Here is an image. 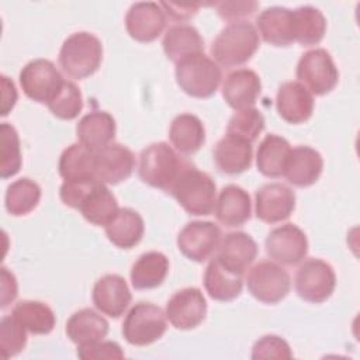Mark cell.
<instances>
[{"instance_id":"obj_5","label":"cell","mask_w":360,"mask_h":360,"mask_svg":"<svg viewBox=\"0 0 360 360\" xmlns=\"http://www.w3.org/2000/svg\"><path fill=\"white\" fill-rule=\"evenodd\" d=\"M174 76L179 87L195 98L214 96L222 80L219 65L204 52L191 55L176 63Z\"/></svg>"},{"instance_id":"obj_32","label":"cell","mask_w":360,"mask_h":360,"mask_svg":"<svg viewBox=\"0 0 360 360\" xmlns=\"http://www.w3.org/2000/svg\"><path fill=\"white\" fill-rule=\"evenodd\" d=\"M290 150L291 146L285 138L276 134L266 135L256 152L257 170L266 177H281Z\"/></svg>"},{"instance_id":"obj_2","label":"cell","mask_w":360,"mask_h":360,"mask_svg":"<svg viewBox=\"0 0 360 360\" xmlns=\"http://www.w3.org/2000/svg\"><path fill=\"white\" fill-rule=\"evenodd\" d=\"M179 205L190 215L212 214L217 202V186L210 174L191 163L179 174L169 190Z\"/></svg>"},{"instance_id":"obj_15","label":"cell","mask_w":360,"mask_h":360,"mask_svg":"<svg viewBox=\"0 0 360 360\" xmlns=\"http://www.w3.org/2000/svg\"><path fill=\"white\" fill-rule=\"evenodd\" d=\"M166 27V15L159 3H134L125 14V28L129 37L138 42L155 41Z\"/></svg>"},{"instance_id":"obj_29","label":"cell","mask_w":360,"mask_h":360,"mask_svg":"<svg viewBox=\"0 0 360 360\" xmlns=\"http://www.w3.org/2000/svg\"><path fill=\"white\" fill-rule=\"evenodd\" d=\"M107 319L91 308H83L70 315L66 322V335L75 345L103 340L108 333Z\"/></svg>"},{"instance_id":"obj_16","label":"cell","mask_w":360,"mask_h":360,"mask_svg":"<svg viewBox=\"0 0 360 360\" xmlns=\"http://www.w3.org/2000/svg\"><path fill=\"white\" fill-rule=\"evenodd\" d=\"M91 298L101 314L110 318H120L128 309L132 295L122 276L105 274L96 281Z\"/></svg>"},{"instance_id":"obj_18","label":"cell","mask_w":360,"mask_h":360,"mask_svg":"<svg viewBox=\"0 0 360 360\" xmlns=\"http://www.w3.org/2000/svg\"><path fill=\"white\" fill-rule=\"evenodd\" d=\"M278 115L288 124H302L314 112V96L300 82H284L276 94Z\"/></svg>"},{"instance_id":"obj_20","label":"cell","mask_w":360,"mask_h":360,"mask_svg":"<svg viewBox=\"0 0 360 360\" xmlns=\"http://www.w3.org/2000/svg\"><path fill=\"white\" fill-rule=\"evenodd\" d=\"M322 169V155L311 146L298 145L290 150L283 176L295 187H309L318 181Z\"/></svg>"},{"instance_id":"obj_45","label":"cell","mask_w":360,"mask_h":360,"mask_svg":"<svg viewBox=\"0 0 360 360\" xmlns=\"http://www.w3.org/2000/svg\"><path fill=\"white\" fill-rule=\"evenodd\" d=\"M124 350L117 342L97 340L77 346V357L82 360H104L124 359Z\"/></svg>"},{"instance_id":"obj_21","label":"cell","mask_w":360,"mask_h":360,"mask_svg":"<svg viewBox=\"0 0 360 360\" xmlns=\"http://www.w3.org/2000/svg\"><path fill=\"white\" fill-rule=\"evenodd\" d=\"M115 132L117 125L114 117L103 110H93L84 114L76 125L79 143L94 153L112 143Z\"/></svg>"},{"instance_id":"obj_38","label":"cell","mask_w":360,"mask_h":360,"mask_svg":"<svg viewBox=\"0 0 360 360\" xmlns=\"http://www.w3.org/2000/svg\"><path fill=\"white\" fill-rule=\"evenodd\" d=\"M0 136V177L8 179L17 174L22 165L20 138L17 129L8 122H1Z\"/></svg>"},{"instance_id":"obj_48","label":"cell","mask_w":360,"mask_h":360,"mask_svg":"<svg viewBox=\"0 0 360 360\" xmlns=\"http://www.w3.org/2000/svg\"><path fill=\"white\" fill-rule=\"evenodd\" d=\"M1 87H3V103H1V115L6 117L13 107L15 105L17 101V90L15 86L13 83V80H10L6 75H1Z\"/></svg>"},{"instance_id":"obj_14","label":"cell","mask_w":360,"mask_h":360,"mask_svg":"<svg viewBox=\"0 0 360 360\" xmlns=\"http://www.w3.org/2000/svg\"><path fill=\"white\" fill-rule=\"evenodd\" d=\"M295 193L283 183H267L255 195L256 217L266 224H277L290 218L295 210Z\"/></svg>"},{"instance_id":"obj_3","label":"cell","mask_w":360,"mask_h":360,"mask_svg":"<svg viewBox=\"0 0 360 360\" xmlns=\"http://www.w3.org/2000/svg\"><path fill=\"white\" fill-rule=\"evenodd\" d=\"M190 165L167 142H153L139 155L138 174L155 188L169 193L179 174Z\"/></svg>"},{"instance_id":"obj_11","label":"cell","mask_w":360,"mask_h":360,"mask_svg":"<svg viewBox=\"0 0 360 360\" xmlns=\"http://www.w3.org/2000/svg\"><path fill=\"white\" fill-rule=\"evenodd\" d=\"M221 228L211 221L187 222L177 235V248L187 259L202 263L218 250Z\"/></svg>"},{"instance_id":"obj_40","label":"cell","mask_w":360,"mask_h":360,"mask_svg":"<svg viewBox=\"0 0 360 360\" xmlns=\"http://www.w3.org/2000/svg\"><path fill=\"white\" fill-rule=\"evenodd\" d=\"M264 129V117L260 110L255 107L238 110L228 122L226 134L240 136L249 142L257 139L259 134Z\"/></svg>"},{"instance_id":"obj_28","label":"cell","mask_w":360,"mask_h":360,"mask_svg":"<svg viewBox=\"0 0 360 360\" xmlns=\"http://www.w3.org/2000/svg\"><path fill=\"white\" fill-rule=\"evenodd\" d=\"M162 46L167 59L177 63L191 55L202 53L204 39L194 25L179 24L165 32Z\"/></svg>"},{"instance_id":"obj_12","label":"cell","mask_w":360,"mask_h":360,"mask_svg":"<svg viewBox=\"0 0 360 360\" xmlns=\"http://www.w3.org/2000/svg\"><path fill=\"white\" fill-rule=\"evenodd\" d=\"M264 248L273 262L283 266H295L308 253V239L295 224H284L269 232Z\"/></svg>"},{"instance_id":"obj_1","label":"cell","mask_w":360,"mask_h":360,"mask_svg":"<svg viewBox=\"0 0 360 360\" xmlns=\"http://www.w3.org/2000/svg\"><path fill=\"white\" fill-rule=\"evenodd\" d=\"M259 44V34L252 22H231L212 41L211 56L219 66H240L252 59Z\"/></svg>"},{"instance_id":"obj_44","label":"cell","mask_w":360,"mask_h":360,"mask_svg":"<svg viewBox=\"0 0 360 360\" xmlns=\"http://www.w3.org/2000/svg\"><path fill=\"white\" fill-rule=\"evenodd\" d=\"M218 13V15L231 22L243 21V18L250 17L259 7L257 1L253 0H233V1H214L210 3Z\"/></svg>"},{"instance_id":"obj_31","label":"cell","mask_w":360,"mask_h":360,"mask_svg":"<svg viewBox=\"0 0 360 360\" xmlns=\"http://www.w3.org/2000/svg\"><path fill=\"white\" fill-rule=\"evenodd\" d=\"M204 287L207 294L215 301H232L238 298L243 288L242 276L228 271L217 257L211 259L204 271Z\"/></svg>"},{"instance_id":"obj_17","label":"cell","mask_w":360,"mask_h":360,"mask_svg":"<svg viewBox=\"0 0 360 360\" xmlns=\"http://www.w3.org/2000/svg\"><path fill=\"white\" fill-rule=\"evenodd\" d=\"M135 169V155L121 143H110L96 152V177L104 184H118L127 180Z\"/></svg>"},{"instance_id":"obj_39","label":"cell","mask_w":360,"mask_h":360,"mask_svg":"<svg viewBox=\"0 0 360 360\" xmlns=\"http://www.w3.org/2000/svg\"><path fill=\"white\" fill-rule=\"evenodd\" d=\"M46 107L59 120H75L83 110L82 91L72 80L65 79L63 84Z\"/></svg>"},{"instance_id":"obj_30","label":"cell","mask_w":360,"mask_h":360,"mask_svg":"<svg viewBox=\"0 0 360 360\" xmlns=\"http://www.w3.org/2000/svg\"><path fill=\"white\" fill-rule=\"evenodd\" d=\"M169 273V259L162 252L142 253L131 267V284L135 290H152L165 281Z\"/></svg>"},{"instance_id":"obj_46","label":"cell","mask_w":360,"mask_h":360,"mask_svg":"<svg viewBox=\"0 0 360 360\" xmlns=\"http://www.w3.org/2000/svg\"><path fill=\"white\" fill-rule=\"evenodd\" d=\"M165 15H167L173 21L184 22L193 18L198 8L202 6L200 1H190V3H176V1H160L159 3Z\"/></svg>"},{"instance_id":"obj_35","label":"cell","mask_w":360,"mask_h":360,"mask_svg":"<svg viewBox=\"0 0 360 360\" xmlns=\"http://www.w3.org/2000/svg\"><path fill=\"white\" fill-rule=\"evenodd\" d=\"M83 218L97 226H105L118 211L115 195L104 183H98L79 207Z\"/></svg>"},{"instance_id":"obj_8","label":"cell","mask_w":360,"mask_h":360,"mask_svg":"<svg viewBox=\"0 0 360 360\" xmlns=\"http://www.w3.org/2000/svg\"><path fill=\"white\" fill-rule=\"evenodd\" d=\"M246 285L253 298L263 304H277L291 290V277L278 263L260 260L246 276Z\"/></svg>"},{"instance_id":"obj_43","label":"cell","mask_w":360,"mask_h":360,"mask_svg":"<svg viewBox=\"0 0 360 360\" xmlns=\"http://www.w3.org/2000/svg\"><path fill=\"white\" fill-rule=\"evenodd\" d=\"M100 183L98 179L90 180H63L59 188V197L62 202L70 208L79 210L86 197Z\"/></svg>"},{"instance_id":"obj_33","label":"cell","mask_w":360,"mask_h":360,"mask_svg":"<svg viewBox=\"0 0 360 360\" xmlns=\"http://www.w3.org/2000/svg\"><path fill=\"white\" fill-rule=\"evenodd\" d=\"M58 170L63 180H90L96 177V153L82 143H72L59 156Z\"/></svg>"},{"instance_id":"obj_27","label":"cell","mask_w":360,"mask_h":360,"mask_svg":"<svg viewBox=\"0 0 360 360\" xmlns=\"http://www.w3.org/2000/svg\"><path fill=\"white\" fill-rule=\"evenodd\" d=\"M169 139L177 152L194 155L205 143V128L197 115L183 112L173 118Z\"/></svg>"},{"instance_id":"obj_7","label":"cell","mask_w":360,"mask_h":360,"mask_svg":"<svg viewBox=\"0 0 360 360\" xmlns=\"http://www.w3.org/2000/svg\"><path fill=\"white\" fill-rule=\"evenodd\" d=\"M295 75L298 82L315 96L330 93L339 82L338 68L330 53L323 48H314L301 55Z\"/></svg>"},{"instance_id":"obj_47","label":"cell","mask_w":360,"mask_h":360,"mask_svg":"<svg viewBox=\"0 0 360 360\" xmlns=\"http://www.w3.org/2000/svg\"><path fill=\"white\" fill-rule=\"evenodd\" d=\"M17 280L8 269L1 267V308L10 305L17 297Z\"/></svg>"},{"instance_id":"obj_13","label":"cell","mask_w":360,"mask_h":360,"mask_svg":"<svg viewBox=\"0 0 360 360\" xmlns=\"http://www.w3.org/2000/svg\"><path fill=\"white\" fill-rule=\"evenodd\" d=\"M166 318L180 330L197 328L207 315V301L197 287H186L176 291L166 304Z\"/></svg>"},{"instance_id":"obj_25","label":"cell","mask_w":360,"mask_h":360,"mask_svg":"<svg viewBox=\"0 0 360 360\" xmlns=\"http://www.w3.org/2000/svg\"><path fill=\"white\" fill-rule=\"evenodd\" d=\"M214 211L219 224L236 228L250 219L252 201L246 190L236 184H228L219 191Z\"/></svg>"},{"instance_id":"obj_37","label":"cell","mask_w":360,"mask_h":360,"mask_svg":"<svg viewBox=\"0 0 360 360\" xmlns=\"http://www.w3.org/2000/svg\"><path fill=\"white\" fill-rule=\"evenodd\" d=\"M41 200V187L37 181L21 177L13 181L4 195V204L8 214L21 217L30 214Z\"/></svg>"},{"instance_id":"obj_6","label":"cell","mask_w":360,"mask_h":360,"mask_svg":"<svg viewBox=\"0 0 360 360\" xmlns=\"http://www.w3.org/2000/svg\"><path fill=\"white\" fill-rule=\"evenodd\" d=\"M167 329L163 309L152 302L139 301L127 314L122 322V336L132 346H148L159 340Z\"/></svg>"},{"instance_id":"obj_26","label":"cell","mask_w":360,"mask_h":360,"mask_svg":"<svg viewBox=\"0 0 360 360\" xmlns=\"http://www.w3.org/2000/svg\"><path fill=\"white\" fill-rule=\"evenodd\" d=\"M104 229L112 245L120 249H131L142 240L145 224L138 211L132 208H118Z\"/></svg>"},{"instance_id":"obj_22","label":"cell","mask_w":360,"mask_h":360,"mask_svg":"<svg viewBox=\"0 0 360 360\" xmlns=\"http://www.w3.org/2000/svg\"><path fill=\"white\" fill-rule=\"evenodd\" d=\"M212 158L219 172L231 176L243 173L252 166V142L240 136L226 134L215 143Z\"/></svg>"},{"instance_id":"obj_23","label":"cell","mask_w":360,"mask_h":360,"mask_svg":"<svg viewBox=\"0 0 360 360\" xmlns=\"http://www.w3.org/2000/svg\"><path fill=\"white\" fill-rule=\"evenodd\" d=\"M260 91V77L252 69H236L222 83V97L235 111L253 107Z\"/></svg>"},{"instance_id":"obj_9","label":"cell","mask_w":360,"mask_h":360,"mask_svg":"<svg viewBox=\"0 0 360 360\" xmlns=\"http://www.w3.org/2000/svg\"><path fill=\"white\" fill-rule=\"evenodd\" d=\"M295 291L307 302H325L335 291L336 274L333 267L322 259H307L295 273Z\"/></svg>"},{"instance_id":"obj_10","label":"cell","mask_w":360,"mask_h":360,"mask_svg":"<svg viewBox=\"0 0 360 360\" xmlns=\"http://www.w3.org/2000/svg\"><path fill=\"white\" fill-rule=\"evenodd\" d=\"M18 79L24 94L42 104H48L65 82L55 63L44 58L30 60L21 69Z\"/></svg>"},{"instance_id":"obj_41","label":"cell","mask_w":360,"mask_h":360,"mask_svg":"<svg viewBox=\"0 0 360 360\" xmlns=\"http://www.w3.org/2000/svg\"><path fill=\"white\" fill-rule=\"evenodd\" d=\"M27 329L13 316L0 321V353L4 359L17 356L27 345Z\"/></svg>"},{"instance_id":"obj_34","label":"cell","mask_w":360,"mask_h":360,"mask_svg":"<svg viewBox=\"0 0 360 360\" xmlns=\"http://www.w3.org/2000/svg\"><path fill=\"white\" fill-rule=\"evenodd\" d=\"M11 315L34 335H48L53 330L56 323L52 308L45 302L34 300H22L17 302Z\"/></svg>"},{"instance_id":"obj_36","label":"cell","mask_w":360,"mask_h":360,"mask_svg":"<svg viewBox=\"0 0 360 360\" xmlns=\"http://www.w3.org/2000/svg\"><path fill=\"white\" fill-rule=\"evenodd\" d=\"M294 38L302 46L316 45L326 32V18L322 11L314 6H301L292 10Z\"/></svg>"},{"instance_id":"obj_19","label":"cell","mask_w":360,"mask_h":360,"mask_svg":"<svg viewBox=\"0 0 360 360\" xmlns=\"http://www.w3.org/2000/svg\"><path fill=\"white\" fill-rule=\"evenodd\" d=\"M257 256V243L255 239L242 231L229 232L221 239L218 255L215 256L218 262L231 273L243 276L248 267L255 262Z\"/></svg>"},{"instance_id":"obj_24","label":"cell","mask_w":360,"mask_h":360,"mask_svg":"<svg viewBox=\"0 0 360 360\" xmlns=\"http://www.w3.org/2000/svg\"><path fill=\"white\" fill-rule=\"evenodd\" d=\"M262 39L273 46H288L295 42L292 10L281 6L264 8L256 18Z\"/></svg>"},{"instance_id":"obj_4","label":"cell","mask_w":360,"mask_h":360,"mask_svg":"<svg viewBox=\"0 0 360 360\" xmlns=\"http://www.w3.org/2000/svg\"><path fill=\"white\" fill-rule=\"evenodd\" d=\"M59 66L72 79H84L97 72L103 60V44L91 32L70 34L59 49Z\"/></svg>"},{"instance_id":"obj_42","label":"cell","mask_w":360,"mask_h":360,"mask_svg":"<svg viewBox=\"0 0 360 360\" xmlns=\"http://www.w3.org/2000/svg\"><path fill=\"white\" fill-rule=\"evenodd\" d=\"M253 360L259 359H291L292 352L290 345L277 335H264L252 347Z\"/></svg>"}]
</instances>
